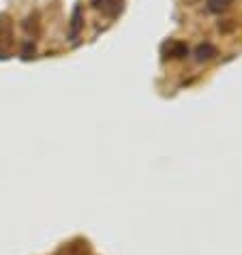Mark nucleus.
I'll return each mask as SVG.
<instances>
[{"mask_svg": "<svg viewBox=\"0 0 242 255\" xmlns=\"http://www.w3.org/2000/svg\"><path fill=\"white\" fill-rule=\"evenodd\" d=\"M161 54L163 58H184V56H189V47L187 43H182V41H165L161 47Z\"/></svg>", "mask_w": 242, "mask_h": 255, "instance_id": "nucleus-1", "label": "nucleus"}, {"mask_svg": "<svg viewBox=\"0 0 242 255\" xmlns=\"http://www.w3.org/2000/svg\"><path fill=\"white\" fill-rule=\"evenodd\" d=\"M97 9H101L108 17H118L122 13V0H92Z\"/></svg>", "mask_w": 242, "mask_h": 255, "instance_id": "nucleus-2", "label": "nucleus"}, {"mask_svg": "<svg viewBox=\"0 0 242 255\" xmlns=\"http://www.w3.org/2000/svg\"><path fill=\"white\" fill-rule=\"evenodd\" d=\"M215 56H217V47L212 43H202L195 49V60L197 62H208V60L215 58Z\"/></svg>", "mask_w": 242, "mask_h": 255, "instance_id": "nucleus-3", "label": "nucleus"}, {"mask_svg": "<svg viewBox=\"0 0 242 255\" xmlns=\"http://www.w3.org/2000/svg\"><path fill=\"white\" fill-rule=\"evenodd\" d=\"M234 4V0H206V6H208L210 13H223Z\"/></svg>", "mask_w": 242, "mask_h": 255, "instance_id": "nucleus-4", "label": "nucleus"}, {"mask_svg": "<svg viewBox=\"0 0 242 255\" xmlns=\"http://www.w3.org/2000/svg\"><path fill=\"white\" fill-rule=\"evenodd\" d=\"M187 2H197V0H187Z\"/></svg>", "mask_w": 242, "mask_h": 255, "instance_id": "nucleus-5", "label": "nucleus"}]
</instances>
